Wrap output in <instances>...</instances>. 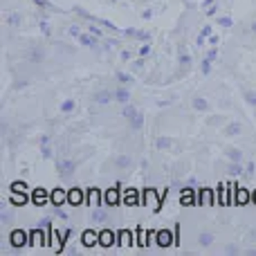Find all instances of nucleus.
Masks as SVG:
<instances>
[{
	"mask_svg": "<svg viewBox=\"0 0 256 256\" xmlns=\"http://www.w3.org/2000/svg\"><path fill=\"white\" fill-rule=\"evenodd\" d=\"M122 112H124V117L130 122V126L135 128V130H140V128L144 126V115H142V112L137 110L135 106H130V104H124V110H122Z\"/></svg>",
	"mask_w": 256,
	"mask_h": 256,
	"instance_id": "obj_1",
	"label": "nucleus"
},
{
	"mask_svg": "<svg viewBox=\"0 0 256 256\" xmlns=\"http://www.w3.org/2000/svg\"><path fill=\"white\" fill-rule=\"evenodd\" d=\"M74 168H76V164L70 162V160H61V162H58V173H61L63 178L72 176V173H74Z\"/></svg>",
	"mask_w": 256,
	"mask_h": 256,
	"instance_id": "obj_2",
	"label": "nucleus"
},
{
	"mask_svg": "<svg viewBox=\"0 0 256 256\" xmlns=\"http://www.w3.org/2000/svg\"><path fill=\"white\" fill-rule=\"evenodd\" d=\"M112 97H115V102H120V104H128V102H130V92H128L126 88L115 90V92H112Z\"/></svg>",
	"mask_w": 256,
	"mask_h": 256,
	"instance_id": "obj_3",
	"label": "nucleus"
},
{
	"mask_svg": "<svg viewBox=\"0 0 256 256\" xmlns=\"http://www.w3.org/2000/svg\"><path fill=\"white\" fill-rule=\"evenodd\" d=\"M112 99H115V97H112V92H106V90H102L99 94H94V102H97L99 106H106V104L112 102Z\"/></svg>",
	"mask_w": 256,
	"mask_h": 256,
	"instance_id": "obj_4",
	"label": "nucleus"
},
{
	"mask_svg": "<svg viewBox=\"0 0 256 256\" xmlns=\"http://www.w3.org/2000/svg\"><path fill=\"white\" fill-rule=\"evenodd\" d=\"M76 38H79L84 45H88V48L99 50V45H97V36H86V34H79V36H76Z\"/></svg>",
	"mask_w": 256,
	"mask_h": 256,
	"instance_id": "obj_5",
	"label": "nucleus"
},
{
	"mask_svg": "<svg viewBox=\"0 0 256 256\" xmlns=\"http://www.w3.org/2000/svg\"><path fill=\"white\" fill-rule=\"evenodd\" d=\"M191 104H194V108H196V110H198V112H207V110H209V104H207V99H202V97H196Z\"/></svg>",
	"mask_w": 256,
	"mask_h": 256,
	"instance_id": "obj_6",
	"label": "nucleus"
},
{
	"mask_svg": "<svg viewBox=\"0 0 256 256\" xmlns=\"http://www.w3.org/2000/svg\"><path fill=\"white\" fill-rule=\"evenodd\" d=\"M66 200H68L66 191H54V194H52V202L54 204H61V202H66Z\"/></svg>",
	"mask_w": 256,
	"mask_h": 256,
	"instance_id": "obj_7",
	"label": "nucleus"
},
{
	"mask_svg": "<svg viewBox=\"0 0 256 256\" xmlns=\"http://www.w3.org/2000/svg\"><path fill=\"white\" fill-rule=\"evenodd\" d=\"M76 108V104H74V99H66V102L61 104V112H72Z\"/></svg>",
	"mask_w": 256,
	"mask_h": 256,
	"instance_id": "obj_8",
	"label": "nucleus"
},
{
	"mask_svg": "<svg viewBox=\"0 0 256 256\" xmlns=\"http://www.w3.org/2000/svg\"><path fill=\"white\" fill-rule=\"evenodd\" d=\"M225 153H227V158H230L232 162H240V158H243V155H240V150H236V148H227Z\"/></svg>",
	"mask_w": 256,
	"mask_h": 256,
	"instance_id": "obj_9",
	"label": "nucleus"
},
{
	"mask_svg": "<svg viewBox=\"0 0 256 256\" xmlns=\"http://www.w3.org/2000/svg\"><path fill=\"white\" fill-rule=\"evenodd\" d=\"M115 164L120 168H128V166H130V158H126V155H120V158H115Z\"/></svg>",
	"mask_w": 256,
	"mask_h": 256,
	"instance_id": "obj_10",
	"label": "nucleus"
},
{
	"mask_svg": "<svg viewBox=\"0 0 256 256\" xmlns=\"http://www.w3.org/2000/svg\"><path fill=\"white\" fill-rule=\"evenodd\" d=\"M200 245H204V248H207V245H212L214 243V234H209V232H204V234H200Z\"/></svg>",
	"mask_w": 256,
	"mask_h": 256,
	"instance_id": "obj_11",
	"label": "nucleus"
},
{
	"mask_svg": "<svg viewBox=\"0 0 256 256\" xmlns=\"http://www.w3.org/2000/svg\"><path fill=\"white\" fill-rule=\"evenodd\" d=\"M238 132H240V124H236V122L225 128V135H230V137H232V135H238Z\"/></svg>",
	"mask_w": 256,
	"mask_h": 256,
	"instance_id": "obj_12",
	"label": "nucleus"
},
{
	"mask_svg": "<svg viewBox=\"0 0 256 256\" xmlns=\"http://www.w3.org/2000/svg\"><path fill=\"white\" fill-rule=\"evenodd\" d=\"M68 200H70L72 204H76V202H81V191H70V194H68Z\"/></svg>",
	"mask_w": 256,
	"mask_h": 256,
	"instance_id": "obj_13",
	"label": "nucleus"
},
{
	"mask_svg": "<svg viewBox=\"0 0 256 256\" xmlns=\"http://www.w3.org/2000/svg\"><path fill=\"white\" fill-rule=\"evenodd\" d=\"M245 102L250 104V106H256V92H252V90H245Z\"/></svg>",
	"mask_w": 256,
	"mask_h": 256,
	"instance_id": "obj_14",
	"label": "nucleus"
},
{
	"mask_svg": "<svg viewBox=\"0 0 256 256\" xmlns=\"http://www.w3.org/2000/svg\"><path fill=\"white\" fill-rule=\"evenodd\" d=\"M117 81H122V84H130V81H132V76L130 74H126V72H117Z\"/></svg>",
	"mask_w": 256,
	"mask_h": 256,
	"instance_id": "obj_15",
	"label": "nucleus"
},
{
	"mask_svg": "<svg viewBox=\"0 0 256 256\" xmlns=\"http://www.w3.org/2000/svg\"><path fill=\"white\" fill-rule=\"evenodd\" d=\"M117 200H120V198H117V191H108V194H106V202L108 204H117Z\"/></svg>",
	"mask_w": 256,
	"mask_h": 256,
	"instance_id": "obj_16",
	"label": "nucleus"
},
{
	"mask_svg": "<svg viewBox=\"0 0 256 256\" xmlns=\"http://www.w3.org/2000/svg\"><path fill=\"white\" fill-rule=\"evenodd\" d=\"M209 36H212V27H204L202 34L198 36V43H204V38H209Z\"/></svg>",
	"mask_w": 256,
	"mask_h": 256,
	"instance_id": "obj_17",
	"label": "nucleus"
},
{
	"mask_svg": "<svg viewBox=\"0 0 256 256\" xmlns=\"http://www.w3.org/2000/svg\"><path fill=\"white\" fill-rule=\"evenodd\" d=\"M92 220H94V222H104V220H106V214H104V212H97V209H94Z\"/></svg>",
	"mask_w": 256,
	"mask_h": 256,
	"instance_id": "obj_18",
	"label": "nucleus"
},
{
	"mask_svg": "<svg viewBox=\"0 0 256 256\" xmlns=\"http://www.w3.org/2000/svg\"><path fill=\"white\" fill-rule=\"evenodd\" d=\"M168 146H171V142L166 137H158V148H168Z\"/></svg>",
	"mask_w": 256,
	"mask_h": 256,
	"instance_id": "obj_19",
	"label": "nucleus"
},
{
	"mask_svg": "<svg viewBox=\"0 0 256 256\" xmlns=\"http://www.w3.org/2000/svg\"><path fill=\"white\" fill-rule=\"evenodd\" d=\"M34 202L36 204H43L45 202V194H43V191H36V194H34Z\"/></svg>",
	"mask_w": 256,
	"mask_h": 256,
	"instance_id": "obj_20",
	"label": "nucleus"
},
{
	"mask_svg": "<svg viewBox=\"0 0 256 256\" xmlns=\"http://www.w3.org/2000/svg\"><path fill=\"white\" fill-rule=\"evenodd\" d=\"M180 66H186V68L191 66V56H189V54H180Z\"/></svg>",
	"mask_w": 256,
	"mask_h": 256,
	"instance_id": "obj_21",
	"label": "nucleus"
},
{
	"mask_svg": "<svg viewBox=\"0 0 256 256\" xmlns=\"http://www.w3.org/2000/svg\"><path fill=\"white\" fill-rule=\"evenodd\" d=\"M102 243H104V245H110V243H112V236L108 234V230L102 234Z\"/></svg>",
	"mask_w": 256,
	"mask_h": 256,
	"instance_id": "obj_22",
	"label": "nucleus"
},
{
	"mask_svg": "<svg viewBox=\"0 0 256 256\" xmlns=\"http://www.w3.org/2000/svg\"><path fill=\"white\" fill-rule=\"evenodd\" d=\"M202 72H204V74H209V72H212V61H209V58H204V61H202Z\"/></svg>",
	"mask_w": 256,
	"mask_h": 256,
	"instance_id": "obj_23",
	"label": "nucleus"
},
{
	"mask_svg": "<svg viewBox=\"0 0 256 256\" xmlns=\"http://www.w3.org/2000/svg\"><path fill=\"white\" fill-rule=\"evenodd\" d=\"M160 243H162V245H171V234H160Z\"/></svg>",
	"mask_w": 256,
	"mask_h": 256,
	"instance_id": "obj_24",
	"label": "nucleus"
},
{
	"mask_svg": "<svg viewBox=\"0 0 256 256\" xmlns=\"http://www.w3.org/2000/svg\"><path fill=\"white\" fill-rule=\"evenodd\" d=\"M230 173L232 176H238V173H243V168H240L238 164H234V166H230Z\"/></svg>",
	"mask_w": 256,
	"mask_h": 256,
	"instance_id": "obj_25",
	"label": "nucleus"
},
{
	"mask_svg": "<svg viewBox=\"0 0 256 256\" xmlns=\"http://www.w3.org/2000/svg\"><path fill=\"white\" fill-rule=\"evenodd\" d=\"M140 54H142V56H148V54H150V45H142Z\"/></svg>",
	"mask_w": 256,
	"mask_h": 256,
	"instance_id": "obj_26",
	"label": "nucleus"
},
{
	"mask_svg": "<svg viewBox=\"0 0 256 256\" xmlns=\"http://www.w3.org/2000/svg\"><path fill=\"white\" fill-rule=\"evenodd\" d=\"M218 22H220L222 27H230V25H232V20H230V18H222V16L218 18Z\"/></svg>",
	"mask_w": 256,
	"mask_h": 256,
	"instance_id": "obj_27",
	"label": "nucleus"
},
{
	"mask_svg": "<svg viewBox=\"0 0 256 256\" xmlns=\"http://www.w3.org/2000/svg\"><path fill=\"white\" fill-rule=\"evenodd\" d=\"M216 56H218V50H209V52H207V58H209V61H214Z\"/></svg>",
	"mask_w": 256,
	"mask_h": 256,
	"instance_id": "obj_28",
	"label": "nucleus"
},
{
	"mask_svg": "<svg viewBox=\"0 0 256 256\" xmlns=\"http://www.w3.org/2000/svg\"><path fill=\"white\" fill-rule=\"evenodd\" d=\"M40 30H43V34H45V36H50V27H48V22H40Z\"/></svg>",
	"mask_w": 256,
	"mask_h": 256,
	"instance_id": "obj_29",
	"label": "nucleus"
},
{
	"mask_svg": "<svg viewBox=\"0 0 256 256\" xmlns=\"http://www.w3.org/2000/svg\"><path fill=\"white\" fill-rule=\"evenodd\" d=\"M43 158H52V150H50L48 146H43Z\"/></svg>",
	"mask_w": 256,
	"mask_h": 256,
	"instance_id": "obj_30",
	"label": "nucleus"
},
{
	"mask_svg": "<svg viewBox=\"0 0 256 256\" xmlns=\"http://www.w3.org/2000/svg\"><path fill=\"white\" fill-rule=\"evenodd\" d=\"M14 243L20 245V243H22V236H20V234H14Z\"/></svg>",
	"mask_w": 256,
	"mask_h": 256,
	"instance_id": "obj_31",
	"label": "nucleus"
},
{
	"mask_svg": "<svg viewBox=\"0 0 256 256\" xmlns=\"http://www.w3.org/2000/svg\"><path fill=\"white\" fill-rule=\"evenodd\" d=\"M70 34H72V36H79V34H81V32H79V30H76V27H70Z\"/></svg>",
	"mask_w": 256,
	"mask_h": 256,
	"instance_id": "obj_32",
	"label": "nucleus"
},
{
	"mask_svg": "<svg viewBox=\"0 0 256 256\" xmlns=\"http://www.w3.org/2000/svg\"><path fill=\"white\" fill-rule=\"evenodd\" d=\"M252 32H254V34H256V22H254V25H252Z\"/></svg>",
	"mask_w": 256,
	"mask_h": 256,
	"instance_id": "obj_33",
	"label": "nucleus"
}]
</instances>
